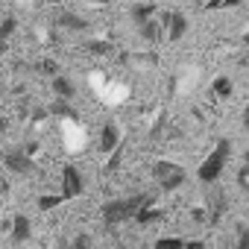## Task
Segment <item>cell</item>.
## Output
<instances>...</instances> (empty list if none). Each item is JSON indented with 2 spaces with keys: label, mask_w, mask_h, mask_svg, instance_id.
<instances>
[{
  "label": "cell",
  "mask_w": 249,
  "mask_h": 249,
  "mask_svg": "<svg viewBox=\"0 0 249 249\" xmlns=\"http://www.w3.org/2000/svg\"><path fill=\"white\" fill-rule=\"evenodd\" d=\"M153 202H156V194L144 191V194H132V196H120V199L103 202L100 214H103L106 226H120L126 220H135V214H141L144 208H153Z\"/></svg>",
  "instance_id": "obj_1"
},
{
  "label": "cell",
  "mask_w": 249,
  "mask_h": 249,
  "mask_svg": "<svg viewBox=\"0 0 249 249\" xmlns=\"http://www.w3.org/2000/svg\"><path fill=\"white\" fill-rule=\"evenodd\" d=\"M229 156H231V141H229V138H220L217 147L205 156V161H202L199 170H196L199 182H202V185H214V182L223 176V170H226V164H229Z\"/></svg>",
  "instance_id": "obj_2"
},
{
  "label": "cell",
  "mask_w": 249,
  "mask_h": 249,
  "mask_svg": "<svg viewBox=\"0 0 249 249\" xmlns=\"http://www.w3.org/2000/svg\"><path fill=\"white\" fill-rule=\"evenodd\" d=\"M153 176H156V182H159V191H164V194H170V191H176V188H182L185 185V170L176 164V161H167V159H161V161H156L153 164Z\"/></svg>",
  "instance_id": "obj_3"
},
{
  "label": "cell",
  "mask_w": 249,
  "mask_h": 249,
  "mask_svg": "<svg viewBox=\"0 0 249 249\" xmlns=\"http://www.w3.org/2000/svg\"><path fill=\"white\" fill-rule=\"evenodd\" d=\"M3 164H6V170H12V173H18V176H33V173H36V161H33V156H30L24 147L9 150V153L3 156Z\"/></svg>",
  "instance_id": "obj_4"
},
{
  "label": "cell",
  "mask_w": 249,
  "mask_h": 249,
  "mask_svg": "<svg viewBox=\"0 0 249 249\" xmlns=\"http://www.w3.org/2000/svg\"><path fill=\"white\" fill-rule=\"evenodd\" d=\"M85 191V179H82V173H79V167L76 164H65L62 167V199H76L79 194Z\"/></svg>",
  "instance_id": "obj_5"
},
{
  "label": "cell",
  "mask_w": 249,
  "mask_h": 249,
  "mask_svg": "<svg viewBox=\"0 0 249 249\" xmlns=\"http://www.w3.org/2000/svg\"><path fill=\"white\" fill-rule=\"evenodd\" d=\"M161 21L167 24V38H170V41H182V38H185V33H188V18H185L182 12H164Z\"/></svg>",
  "instance_id": "obj_6"
},
{
  "label": "cell",
  "mask_w": 249,
  "mask_h": 249,
  "mask_svg": "<svg viewBox=\"0 0 249 249\" xmlns=\"http://www.w3.org/2000/svg\"><path fill=\"white\" fill-rule=\"evenodd\" d=\"M120 147V129H117V123H103V129H100V150L103 153H114Z\"/></svg>",
  "instance_id": "obj_7"
},
{
  "label": "cell",
  "mask_w": 249,
  "mask_h": 249,
  "mask_svg": "<svg viewBox=\"0 0 249 249\" xmlns=\"http://www.w3.org/2000/svg\"><path fill=\"white\" fill-rule=\"evenodd\" d=\"M138 33H141V38L144 41H161L164 36H167V24L161 21V18H153V21H147V24H141L138 27Z\"/></svg>",
  "instance_id": "obj_8"
},
{
  "label": "cell",
  "mask_w": 249,
  "mask_h": 249,
  "mask_svg": "<svg viewBox=\"0 0 249 249\" xmlns=\"http://www.w3.org/2000/svg\"><path fill=\"white\" fill-rule=\"evenodd\" d=\"M30 234H33L30 217H24V214H15V217H12V229H9V237H12V243H27V240H30Z\"/></svg>",
  "instance_id": "obj_9"
},
{
  "label": "cell",
  "mask_w": 249,
  "mask_h": 249,
  "mask_svg": "<svg viewBox=\"0 0 249 249\" xmlns=\"http://www.w3.org/2000/svg\"><path fill=\"white\" fill-rule=\"evenodd\" d=\"M56 24H59L62 30H71V33H82V30H88V21H85L82 15H76V12H62V15L56 18Z\"/></svg>",
  "instance_id": "obj_10"
},
{
  "label": "cell",
  "mask_w": 249,
  "mask_h": 249,
  "mask_svg": "<svg viewBox=\"0 0 249 249\" xmlns=\"http://www.w3.org/2000/svg\"><path fill=\"white\" fill-rule=\"evenodd\" d=\"M53 94H56V100H62V103H71L73 100V94H76V85L68 79V76H56L53 79Z\"/></svg>",
  "instance_id": "obj_11"
},
{
  "label": "cell",
  "mask_w": 249,
  "mask_h": 249,
  "mask_svg": "<svg viewBox=\"0 0 249 249\" xmlns=\"http://www.w3.org/2000/svg\"><path fill=\"white\" fill-rule=\"evenodd\" d=\"M159 12V6L156 3H135L132 9H129V15H132V21L141 27V24H147V21H153V15Z\"/></svg>",
  "instance_id": "obj_12"
},
{
  "label": "cell",
  "mask_w": 249,
  "mask_h": 249,
  "mask_svg": "<svg viewBox=\"0 0 249 249\" xmlns=\"http://www.w3.org/2000/svg\"><path fill=\"white\" fill-rule=\"evenodd\" d=\"M161 217H164V211L153 205V208H144L141 214H135V223H138V226H153V223H159Z\"/></svg>",
  "instance_id": "obj_13"
},
{
  "label": "cell",
  "mask_w": 249,
  "mask_h": 249,
  "mask_svg": "<svg viewBox=\"0 0 249 249\" xmlns=\"http://www.w3.org/2000/svg\"><path fill=\"white\" fill-rule=\"evenodd\" d=\"M231 91H234V85H231V79L229 76H217L214 82H211V94H217V97H231Z\"/></svg>",
  "instance_id": "obj_14"
},
{
  "label": "cell",
  "mask_w": 249,
  "mask_h": 249,
  "mask_svg": "<svg viewBox=\"0 0 249 249\" xmlns=\"http://www.w3.org/2000/svg\"><path fill=\"white\" fill-rule=\"evenodd\" d=\"M50 114H59V117H71V120H76V117H79V111H76L71 103H62V100H53V103H50Z\"/></svg>",
  "instance_id": "obj_15"
},
{
  "label": "cell",
  "mask_w": 249,
  "mask_h": 249,
  "mask_svg": "<svg viewBox=\"0 0 249 249\" xmlns=\"http://www.w3.org/2000/svg\"><path fill=\"white\" fill-rule=\"evenodd\" d=\"M91 246H94V240H91L88 231H76L71 237V243H68V249H91Z\"/></svg>",
  "instance_id": "obj_16"
},
{
  "label": "cell",
  "mask_w": 249,
  "mask_h": 249,
  "mask_svg": "<svg viewBox=\"0 0 249 249\" xmlns=\"http://www.w3.org/2000/svg\"><path fill=\"white\" fill-rule=\"evenodd\" d=\"M15 30H18V18H12V15L3 18V21H0V41H6Z\"/></svg>",
  "instance_id": "obj_17"
},
{
  "label": "cell",
  "mask_w": 249,
  "mask_h": 249,
  "mask_svg": "<svg viewBox=\"0 0 249 249\" xmlns=\"http://www.w3.org/2000/svg\"><path fill=\"white\" fill-rule=\"evenodd\" d=\"M153 249H185V240H179V237H159Z\"/></svg>",
  "instance_id": "obj_18"
},
{
  "label": "cell",
  "mask_w": 249,
  "mask_h": 249,
  "mask_svg": "<svg viewBox=\"0 0 249 249\" xmlns=\"http://www.w3.org/2000/svg\"><path fill=\"white\" fill-rule=\"evenodd\" d=\"M85 47H88V53H97V56H108L111 53V44L108 41H88Z\"/></svg>",
  "instance_id": "obj_19"
},
{
  "label": "cell",
  "mask_w": 249,
  "mask_h": 249,
  "mask_svg": "<svg viewBox=\"0 0 249 249\" xmlns=\"http://www.w3.org/2000/svg\"><path fill=\"white\" fill-rule=\"evenodd\" d=\"M38 71H41L44 76H53V79H56V76H59V62H56V59H44V62L38 65Z\"/></svg>",
  "instance_id": "obj_20"
},
{
  "label": "cell",
  "mask_w": 249,
  "mask_h": 249,
  "mask_svg": "<svg viewBox=\"0 0 249 249\" xmlns=\"http://www.w3.org/2000/svg\"><path fill=\"white\" fill-rule=\"evenodd\" d=\"M120 159H123V147H117V150L111 153V159H108V164H106V173H108V176L120 167Z\"/></svg>",
  "instance_id": "obj_21"
},
{
  "label": "cell",
  "mask_w": 249,
  "mask_h": 249,
  "mask_svg": "<svg viewBox=\"0 0 249 249\" xmlns=\"http://www.w3.org/2000/svg\"><path fill=\"white\" fill-rule=\"evenodd\" d=\"M59 202H65L62 196H38V208L41 211H50V208H56Z\"/></svg>",
  "instance_id": "obj_22"
},
{
  "label": "cell",
  "mask_w": 249,
  "mask_h": 249,
  "mask_svg": "<svg viewBox=\"0 0 249 249\" xmlns=\"http://www.w3.org/2000/svg\"><path fill=\"white\" fill-rule=\"evenodd\" d=\"M234 249H249V226H240L237 229V246Z\"/></svg>",
  "instance_id": "obj_23"
},
{
  "label": "cell",
  "mask_w": 249,
  "mask_h": 249,
  "mask_svg": "<svg viewBox=\"0 0 249 249\" xmlns=\"http://www.w3.org/2000/svg\"><path fill=\"white\" fill-rule=\"evenodd\" d=\"M237 185H240L243 191H249V164H243V167L237 170Z\"/></svg>",
  "instance_id": "obj_24"
},
{
  "label": "cell",
  "mask_w": 249,
  "mask_h": 249,
  "mask_svg": "<svg viewBox=\"0 0 249 249\" xmlns=\"http://www.w3.org/2000/svg\"><path fill=\"white\" fill-rule=\"evenodd\" d=\"M185 249H205L202 240H185Z\"/></svg>",
  "instance_id": "obj_25"
},
{
  "label": "cell",
  "mask_w": 249,
  "mask_h": 249,
  "mask_svg": "<svg viewBox=\"0 0 249 249\" xmlns=\"http://www.w3.org/2000/svg\"><path fill=\"white\" fill-rule=\"evenodd\" d=\"M6 191H9V179H6V176H3V173H0V196H3V194H6Z\"/></svg>",
  "instance_id": "obj_26"
},
{
  "label": "cell",
  "mask_w": 249,
  "mask_h": 249,
  "mask_svg": "<svg viewBox=\"0 0 249 249\" xmlns=\"http://www.w3.org/2000/svg\"><path fill=\"white\" fill-rule=\"evenodd\" d=\"M243 129L249 132V103H246V108H243Z\"/></svg>",
  "instance_id": "obj_27"
},
{
  "label": "cell",
  "mask_w": 249,
  "mask_h": 249,
  "mask_svg": "<svg viewBox=\"0 0 249 249\" xmlns=\"http://www.w3.org/2000/svg\"><path fill=\"white\" fill-rule=\"evenodd\" d=\"M6 129H9V120H6V117H0V135H3Z\"/></svg>",
  "instance_id": "obj_28"
},
{
  "label": "cell",
  "mask_w": 249,
  "mask_h": 249,
  "mask_svg": "<svg viewBox=\"0 0 249 249\" xmlns=\"http://www.w3.org/2000/svg\"><path fill=\"white\" fill-rule=\"evenodd\" d=\"M243 44H246V47H249V33H246V36H243Z\"/></svg>",
  "instance_id": "obj_29"
},
{
  "label": "cell",
  "mask_w": 249,
  "mask_h": 249,
  "mask_svg": "<svg viewBox=\"0 0 249 249\" xmlns=\"http://www.w3.org/2000/svg\"><path fill=\"white\" fill-rule=\"evenodd\" d=\"M243 164H249V150H246V156H243Z\"/></svg>",
  "instance_id": "obj_30"
},
{
  "label": "cell",
  "mask_w": 249,
  "mask_h": 249,
  "mask_svg": "<svg viewBox=\"0 0 249 249\" xmlns=\"http://www.w3.org/2000/svg\"><path fill=\"white\" fill-rule=\"evenodd\" d=\"M117 249H123V246H117Z\"/></svg>",
  "instance_id": "obj_31"
}]
</instances>
